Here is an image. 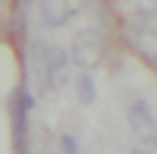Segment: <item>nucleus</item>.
Segmentation results:
<instances>
[{
    "label": "nucleus",
    "instance_id": "2",
    "mask_svg": "<svg viewBox=\"0 0 157 154\" xmlns=\"http://www.w3.org/2000/svg\"><path fill=\"white\" fill-rule=\"evenodd\" d=\"M35 66H38V75L47 82V88H66V82H69V57H66L63 47L38 44Z\"/></svg>",
    "mask_w": 157,
    "mask_h": 154
},
{
    "label": "nucleus",
    "instance_id": "6",
    "mask_svg": "<svg viewBox=\"0 0 157 154\" xmlns=\"http://www.w3.org/2000/svg\"><path fill=\"white\" fill-rule=\"evenodd\" d=\"M38 16L44 29H60L72 19V3L69 0H38Z\"/></svg>",
    "mask_w": 157,
    "mask_h": 154
},
{
    "label": "nucleus",
    "instance_id": "3",
    "mask_svg": "<svg viewBox=\"0 0 157 154\" xmlns=\"http://www.w3.org/2000/svg\"><path fill=\"white\" fill-rule=\"evenodd\" d=\"M35 107V94L25 85L13 91V148L16 154H29V113Z\"/></svg>",
    "mask_w": 157,
    "mask_h": 154
},
{
    "label": "nucleus",
    "instance_id": "4",
    "mask_svg": "<svg viewBox=\"0 0 157 154\" xmlns=\"http://www.w3.org/2000/svg\"><path fill=\"white\" fill-rule=\"evenodd\" d=\"M101 60H104V38H101V32H94V29L78 32L72 47H69V63H75V66H82L88 72V69H94Z\"/></svg>",
    "mask_w": 157,
    "mask_h": 154
},
{
    "label": "nucleus",
    "instance_id": "1",
    "mask_svg": "<svg viewBox=\"0 0 157 154\" xmlns=\"http://www.w3.org/2000/svg\"><path fill=\"white\" fill-rule=\"evenodd\" d=\"M129 47L135 50L141 60L157 63V10H141L135 13L126 25Z\"/></svg>",
    "mask_w": 157,
    "mask_h": 154
},
{
    "label": "nucleus",
    "instance_id": "5",
    "mask_svg": "<svg viewBox=\"0 0 157 154\" xmlns=\"http://www.w3.org/2000/svg\"><path fill=\"white\" fill-rule=\"evenodd\" d=\"M129 126H132V132L145 145L157 148V120H154V113H151V107L145 101H135V104L129 107Z\"/></svg>",
    "mask_w": 157,
    "mask_h": 154
},
{
    "label": "nucleus",
    "instance_id": "7",
    "mask_svg": "<svg viewBox=\"0 0 157 154\" xmlns=\"http://www.w3.org/2000/svg\"><path fill=\"white\" fill-rule=\"evenodd\" d=\"M75 94H78V101H82V104H91V101H94L98 88H94V79H91L88 72H82V75L75 79Z\"/></svg>",
    "mask_w": 157,
    "mask_h": 154
},
{
    "label": "nucleus",
    "instance_id": "8",
    "mask_svg": "<svg viewBox=\"0 0 157 154\" xmlns=\"http://www.w3.org/2000/svg\"><path fill=\"white\" fill-rule=\"evenodd\" d=\"M60 151L63 154H78V138L72 132H63L60 135Z\"/></svg>",
    "mask_w": 157,
    "mask_h": 154
}]
</instances>
